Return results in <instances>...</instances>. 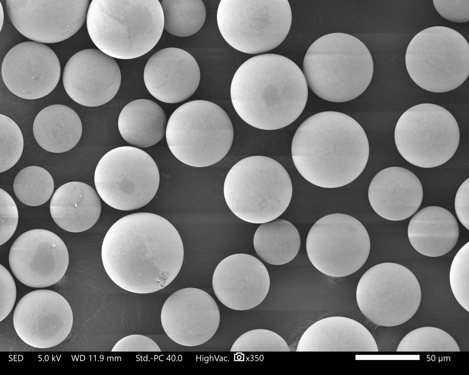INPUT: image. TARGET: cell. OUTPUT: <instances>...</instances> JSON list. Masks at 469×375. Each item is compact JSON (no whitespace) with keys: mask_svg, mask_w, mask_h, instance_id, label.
<instances>
[{"mask_svg":"<svg viewBox=\"0 0 469 375\" xmlns=\"http://www.w3.org/2000/svg\"><path fill=\"white\" fill-rule=\"evenodd\" d=\"M407 72L419 86L435 93L460 86L469 74V45L458 32L432 26L417 33L406 49Z\"/></svg>","mask_w":469,"mask_h":375,"instance_id":"cell-8","label":"cell"},{"mask_svg":"<svg viewBox=\"0 0 469 375\" xmlns=\"http://www.w3.org/2000/svg\"><path fill=\"white\" fill-rule=\"evenodd\" d=\"M1 75L7 88L28 100L43 98L54 90L61 75V66L54 52L43 43H20L5 56Z\"/></svg>","mask_w":469,"mask_h":375,"instance_id":"cell-18","label":"cell"},{"mask_svg":"<svg viewBox=\"0 0 469 375\" xmlns=\"http://www.w3.org/2000/svg\"><path fill=\"white\" fill-rule=\"evenodd\" d=\"M9 263L16 278L32 288H43L59 281L69 263L66 246L49 230L34 229L20 235L9 251Z\"/></svg>","mask_w":469,"mask_h":375,"instance_id":"cell-16","label":"cell"},{"mask_svg":"<svg viewBox=\"0 0 469 375\" xmlns=\"http://www.w3.org/2000/svg\"><path fill=\"white\" fill-rule=\"evenodd\" d=\"M0 246L12 237L18 225V210L14 200L5 190L0 188Z\"/></svg>","mask_w":469,"mask_h":375,"instance_id":"cell-35","label":"cell"},{"mask_svg":"<svg viewBox=\"0 0 469 375\" xmlns=\"http://www.w3.org/2000/svg\"><path fill=\"white\" fill-rule=\"evenodd\" d=\"M231 352H290L283 338L268 330L258 329L248 331L234 343Z\"/></svg>","mask_w":469,"mask_h":375,"instance_id":"cell-33","label":"cell"},{"mask_svg":"<svg viewBox=\"0 0 469 375\" xmlns=\"http://www.w3.org/2000/svg\"><path fill=\"white\" fill-rule=\"evenodd\" d=\"M162 328L175 343L188 347L205 343L215 333L220 312L214 299L197 288H186L172 293L161 312Z\"/></svg>","mask_w":469,"mask_h":375,"instance_id":"cell-17","label":"cell"},{"mask_svg":"<svg viewBox=\"0 0 469 375\" xmlns=\"http://www.w3.org/2000/svg\"><path fill=\"white\" fill-rule=\"evenodd\" d=\"M370 204L381 217L400 221L413 215L419 208L423 190L418 177L408 169L391 167L379 171L371 180L368 191Z\"/></svg>","mask_w":469,"mask_h":375,"instance_id":"cell-22","label":"cell"},{"mask_svg":"<svg viewBox=\"0 0 469 375\" xmlns=\"http://www.w3.org/2000/svg\"><path fill=\"white\" fill-rule=\"evenodd\" d=\"M469 178L460 186L455 196V209L461 224L469 229Z\"/></svg>","mask_w":469,"mask_h":375,"instance_id":"cell-39","label":"cell"},{"mask_svg":"<svg viewBox=\"0 0 469 375\" xmlns=\"http://www.w3.org/2000/svg\"><path fill=\"white\" fill-rule=\"evenodd\" d=\"M168 146L182 163L193 167L214 165L228 153L234 129L227 113L205 100L186 103L170 116L166 130Z\"/></svg>","mask_w":469,"mask_h":375,"instance_id":"cell-7","label":"cell"},{"mask_svg":"<svg viewBox=\"0 0 469 375\" xmlns=\"http://www.w3.org/2000/svg\"><path fill=\"white\" fill-rule=\"evenodd\" d=\"M395 143L402 156L422 168H432L448 161L459 144L460 131L453 116L433 104L413 106L399 119Z\"/></svg>","mask_w":469,"mask_h":375,"instance_id":"cell-10","label":"cell"},{"mask_svg":"<svg viewBox=\"0 0 469 375\" xmlns=\"http://www.w3.org/2000/svg\"><path fill=\"white\" fill-rule=\"evenodd\" d=\"M146 86L155 99L175 104L192 96L200 82V72L193 57L176 47L160 50L147 62L144 71Z\"/></svg>","mask_w":469,"mask_h":375,"instance_id":"cell-21","label":"cell"},{"mask_svg":"<svg viewBox=\"0 0 469 375\" xmlns=\"http://www.w3.org/2000/svg\"><path fill=\"white\" fill-rule=\"evenodd\" d=\"M166 114L155 102L137 99L128 104L121 110L118 126L123 138L138 147H148L158 143L166 134Z\"/></svg>","mask_w":469,"mask_h":375,"instance_id":"cell-27","label":"cell"},{"mask_svg":"<svg viewBox=\"0 0 469 375\" xmlns=\"http://www.w3.org/2000/svg\"><path fill=\"white\" fill-rule=\"evenodd\" d=\"M23 138L17 124L0 114V172L13 167L20 159L23 149Z\"/></svg>","mask_w":469,"mask_h":375,"instance_id":"cell-32","label":"cell"},{"mask_svg":"<svg viewBox=\"0 0 469 375\" xmlns=\"http://www.w3.org/2000/svg\"><path fill=\"white\" fill-rule=\"evenodd\" d=\"M101 198L110 207L123 211L148 204L158 189V167L152 157L137 147L111 149L99 160L94 176Z\"/></svg>","mask_w":469,"mask_h":375,"instance_id":"cell-11","label":"cell"},{"mask_svg":"<svg viewBox=\"0 0 469 375\" xmlns=\"http://www.w3.org/2000/svg\"><path fill=\"white\" fill-rule=\"evenodd\" d=\"M437 12L445 19L455 23L469 21V0H433Z\"/></svg>","mask_w":469,"mask_h":375,"instance_id":"cell-36","label":"cell"},{"mask_svg":"<svg viewBox=\"0 0 469 375\" xmlns=\"http://www.w3.org/2000/svg\"><path fill=\"white\" fill-rule=\"evenodd\" d=\"M164 29L177 37H185L197 32L203 25L206 10L201 0H163Z\"/></svg>","mask_w":469,"mask_h":375,"instance_id":"cell-29","label":"cell"},{"mask_svg":"<svg viewBox=\"0 0 469 375\" xmlns=\"http://www.w3.org/2000/svg\"><path fill=\"white\" fill-rule=\"evenodd\" d=\"M213 288L219 301L237 311L253 309L266 297L270 280L264 265L248 254L236 253L223 259L215 269Z\"/></svg>","mask_w":469,"mask_h":375,"instance_id":"cell-20","label":"cell"},{"mask_svg":"<svg viewBox=\"0 0 469 375\" xmlns=\"http://www.w3.org/2000/svg\"><path fill=\"white\" fill-rule=\"evenodd\" d=\"M121 82L116 61L98 49L75 53L66 63L63 74L68 95L85 106H98L109 102L118 91Z\"/></svg>","mask_w":469,"mask_h":375,"instance_id":"cell-19","label":"cell"},{"mask_svg":"<svg viewBox=\"0 0 469 375\" xmlns=\"http://www.w3.org/2000/svg\"><path fill=\"white\" fill-rule=\"evenodd\" d=\"M219 30L236 50L258 54L277 47L287 36L292 11L287 0H221L217 11Z\"/></svg>","mask_w":469,"mask_h":375,"instance_id":"cell-9","label":"cell"},{"mask_svg":"<svg viewBox=\"0 0 469 375\" xmlns=\"http://www.w3.org/2000/svg\"><path fill=\"white\" fill-rule=\"evenodd\" d=\"M253 244L256 253L264 261L281 265L296 256L300 249V237L292 223L277 218L261 224L254 234Z\"/></svg>","mask_w":469,"mask_h":375,"instance_id":"cell-28","label":"cell"},{"mask_svg":"<svg viewBox=\"0 0 469 375\" xmlns=\"http://www.w3.org/2000/svg\"><path fill=\"white\" fill-rule=\"evenodd\" d=\"M89 0H6L12 24L23 36L42 43L74 35L86 19Z\"/></svg>","mask_w":469,"mask_h":375,"instance_id":"cell-14","label":"cell"},{"mask_svg":"<svg viewBox=\"0 0 469 375\" xmlns=\"http://www.w3.org/2000/svg\"><path fill=\"white\" fill-rule=\"evenodd\" d=\"M292 192L285 168L264 156H249L237 162L227 173L223 187L225 201L232 212L254 224L280 216L290 203Z\"/></svg>","mask_w":469,"mask_h":375,"instance_id":"cell-6","label":"cell"},{"mask_svg":"<svg viewBox=\"0 0 469 375\" xmlns=\"http://www.w3.org/2000/svg\"><path fill=\"white\" fill-rule=\"evenodd\" d=\"M99 195L89 185L70 182L54 193L50 211L55 223L67 231L80 232L93 227L101 212Z\"/></svg>","mask_w":469,"mask_h":375,"instance_id":"cell-25","label":"cell"},{"mask_svg":"<svg viewBox=\"0 0 469 375\" xmlns=\"http://www.w3.org/2000/svg\"><path fill=\"white\" fill-rule=\"evenodd\" d=\"M308 85L300 68L290 59L276 54L253 57L233 78V106L249 125L276 130L291 124L303 111Z\"/></svg>","mask_w":469,"mask_h":375,"instance_id":"cell-3","label":"cell"},{"mask_svg":"<svg viewBox=\"0 0 469 375\" xmlns=\"http://www.w3.org/2000/svg\"><path fill=\"white\" fill-rule=\"evenodd\" d=\"M86 21L98 49L113 58L132 59L156 45L164 19L157 0H92Z\"/></svg>","mask_w":469,"mask_h":375,"instance_id":"cell-4","label":"cell"},{"mask_svg":"<svg viewBox=\"0 0 469 375\" xmlns=\"http://www.w3.org/2000/svg\"><path fill=\"white\" fill-rule=\"evenodd\" d=\"M13 325L19 337L31 347L56 346L69 334L73 316L71 307L62 295L49 290L27 293L17 303Z\"/></svg>","mask_w":469,"mask_h":375,"instance_id":"cell-15","label":"cell"},{"mask_svg":"<svg viewBox=\"0 0 469 375\" xmlns=\"http://www.w3.org/2000/svg\"><path fill=\"white\" fill-rule=\"evenodd\" d=\"M54 188L51 174L38 166L22 169L16 176L13 183L14 192L17 198L23 204L32 207L42 205L48 201Z\"/></svg>","mask_w":469,"mask_h":375,"instance_id":"cell-30","label":"cell"},{"mask_svg":"<svg viewBox=\"0 0 469 375\" xmlns=\"http://www.w3.org/2000/svg\"><path fill=\"white\" fill-rule=\"evenodd\" d=\"M450 287L456 300L469 312V242L455 255L449 271Z\"/></svg>","mask_w":469,"mask_h":375,"instance_id":"cell-34","label":"cell"},{"mask_svg":"<svg viewBox=\"0 0 469 375\" xmlns=\"http://www.w3.org/2000/svg\"><path fill=\"white\" fill-rule=\"evenodd\" d=\"M306 252L313 265L324 274L341 277L364 264L370 241L363 225L355 218L333 213L318 220L306 238Z\"/></svg>","mask_w":469,"mask_h":375,"instance_id":"cell-13","label":"cell"},{"mask_svg":"<svg viewBox=\"0 0 469 375\" xmlns=\"http://www.w3.org/2000/svg\"><path fill=\"white\" fill-rule=\"evenodd\" d=\"M369 146L362 126L337 111L315 114L297 129L291 145L294 164L307 181L324 188L355 180L368 161Z\"/></svg>","mask_w":469,"mask_h":375,"instance_id":"cell-2","label":"cell"},{"mask_svg":"<svg viewBox=\"0 0 469 375\" xmlns=\"http://www.w3.org/2000/svg\"><path fill=\"white\" fill-rule=\"evenodd\" d=\"M297 352H369L378 348L370 332L358 321L331 316L311 325L299 340Z\"/></svg>","mask_w":469,"mask_h":375,"instance_id":"cell-23","label":"cell"},{"mask_svg":"<svg viewBox=\"0 0 469 375\" xmlns=\"http://www.w3.org/2000/svg\"><path fill=\"white\" fill-rule=\"evenodd\" d=\"M407 234L416 251L435 257L448 253L454 247L459 228L449 211L440 207L429 206L414 214L409 221Z\"/></svg>","mask_w":469,"mask_h":375,"instance_id":"cell-24","label":"cell"},{"mask_svg":"<svg viewBox=\"0 0 469 375\" xmlns=\"http://www.w3.org/2000/svg\"><path fill=\"white\" fill-rule=\"evenodd\" d=\"M0 321L10 313L15 305L17 290L14 280L9 271L0 265Z\"/></svg>","mask_w":469,"mask_h":375,"instance_id":"cell-37","label":"cell"},{"mask_svg":"<svg viewBox=\"0 0 469 375\" xmlns=\"http://www.w3.org/2000/svg\"><path fill=\"white\" fill-rule=\"evenodd\" d=\"M0 30L1 31V28H2V25H3V20H4V12H3V8H2V5H1V4L0 2Z\"/></svg>","mask_w":469,"mask_h":375,"instance_id":"cell-40","label":"cell"},{"mask_svg":"<svg viewBox=\"0 0 469 375\" xmlns=\"http://www.w3.org/2000/svg\"><path fill=\"white\" fill-rule=\"evenodd\" d=\"M101 256L107 273L117 286L133 293H149L163 289L177 276L184 247L178 231L166 219L137 212L111 226Z\"/></svg>","mask_w":469,"mask_h":375,"instance_id":"cell-1","label":"cell"},{"mask_svg":"<svg viewBox=\"0 0 469 375\" xmlns=\"http://www.w3.org/2000/svg\"><path fill=\"white\" fill-rule=\"evenodd\" d=\"M308 86L320 98L342 103L367 88L373 74L371 55L365 44L349 34L333 33L315 41L303 62Z\"/></svg>","mask_w":469,"mask_h":375,"instance_id":"cell-5","label":"cell"},{"mask_svg":"<svg viewBox=\"0 0 469 375\" xmlns=\"http://www.w3.org/2000/svg\"><path fill=\"white\" fill-rule=\"evenodd\" d=\"M83 127L77 113L63 104H52L42 109L35 118L33 132L38 144L52 153H63L79 142Z\"/></svg>","mask_w":469,"mask_h":375,"instance_id":"cell-26","label":"cell"},{"mask_svg":"<svg viewBox=\"0 0 469 375\" xmlns=\"http://www.w3.org/2000/svg\"><path fill=\"white\" fill-rule=\"evenodd\" d=\"M111 352H160L158 345L151 338L141 334H131L119 340Z\"/></svg>","mask_w":469,"mask_h":375,"instance_id":"cell-38","label":"cell"},{"mask_svg":"<svg viewBox=\"0 0 469 375\" xmlns=\"http://www.w3.org/2000/svg\"><path fill=\"white\" fill-rule=\"evenodd\" d=\"M397 352H460L454 339L446 331L433 327L416 329L405 335Z\"/></svg>","mask_w":469,"mask_h":375,"instance_id":"cell-31","label":"cell"},{"mask_svg":"<svg viewBox=\"0 0 469 375\" xmlns=\"http://www.w3.org/2000/svg\"><path fill=\"white\" fill-rule=\"evenodd\" d=\"M358 307L374 324L393 327L409 320L421 300L416 276L399 264L385 262L373 266L361 277L356 290Z\"/></svg>","mask_w":469,"mask_h":375,"instance_id":"cell-12","label":"cell"}]
</instances>
